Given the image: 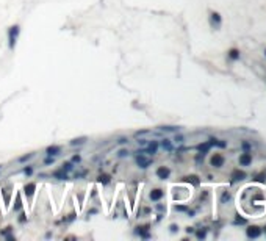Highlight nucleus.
<instances>
[{
    "label": "nucleus",
    "mask_w": 266,
    "mask_h": 241,
    "mask_svg": "<svg viewBox=\"0 0 266 241\" xmlns=\"http://www.w3.org/2000/svg\"><path fill=\"white\" fill-rule=\"evenodd\" d=\"M177 210H180V211H185V210H186V207H182V205H179V207H177Z\"/></svg>",
    "instance_id": "obj_32"
},
{
    "label": "nucleus",
    "mask_w": 266,
    "mask_h": 241,
    "mask_svg": "<svg viewBox=\"0 0 266 241\" xmlns=\"http://www.w3.org/2000/svg\"><path fill=\"white\" fill-rule=\"evenodd\" d=\"M99 182L100 183H110V175H100V177H99Z\"/></svg>",
    "instance_id": "obj_19"
},
{
    "label": "nucleus",
    "mask_w": 266,
    "mask_h": 241,
    "mask_svg": "<svg viewBox=\"0 0 266 241\" xmlns=\"http://www.w3.org/2000/svg\"><path fill=\"white\" fill-rule=\"evenodd\" d=\"M83 142H85V138H80V139H74L70 142L72 146H75V144H83Z\"/></svg>",
    "instance_id": "obj_24"
},
{
    "label": "nucleus",
    "mask_w": 266,
    "mask_h": 241,
    "mask_svg": "<svg viewBox=\"0 0 266 241\" xmlns=\"http://www.w3.org/2000/svg\"><path fill=\"white\" fill-rule=\"evenodd\" d=\"M163 194H164V193H163L161 189H153L152 193H150V199H152V200H160V199L163 197Z\"/></svg>",
    "instance_id": "obj_11"
},
{
    "label": "nucleus",
    "mask_w": 266,
    "mask_h": 241,
    "mask_svg": "<svg viewBox=\"0 0 266 241\" xmlns=\"http://www.w3.org/2000/svg\"><path fill=\"white\" fill-rule=\"evenodd\" d=\"M35 188H36V185H35V183L27 185V186H25V193L28 194V196H31V194H33V191H35Z\"/></svg>",
    "instance_id": "obj_15"
},
{
    "label": "nucleus",
    "mask_w": 266,
    "mask_h": 241,
    "mask_svg": "<svg viewBox=\"0 0 266 241\" xmlns=\"http://www.w3.org/2000/svg\"><path fill=\"white\" fill-rule=\"evenodd\" d=\"M60 147H57V146H52V147H47V155H58L60 153Z\"/></svg>",
    "instance_id": "obj_13"
},
{
    "label": "nucleus",
    "mask_w": 266,
    "mask_h": 241,
    "mask_svg": "<svg viewBox=\"0 0 266 241\" xmlns=\"http://www.w3.org/2000/svg\"><path fill=\"white\" fill-rule=\"evenodd\" d=\"M265 55H266V52H265Z\"/></svg>",
    "instance_id": "obj_33"
},
{
    "label": "nucleus",
    "mask_w": 266,
    "mask_h": 241,
    "mask_svg": "<svg viewBox=\"0 0 266 241\" xmlns=\"http://www.w3.org/2000/svg\"><path fill=\"white\" fill-rule=\"evenodd\" d=\"M175 142H183V136H175Z\"/></svg>",
    "instance_id": "obj_29"
},
{
    "label": "nucleus",
    "mask_w": 266,
    "mask_h": 241,
    "mask_svg": "<svg viewBox=\"0 0 266 241\" xmlns=\"http://www.w3.org/2000/svg\"><path fill=\"white\" fill-rule=\"evenodd\" d=\"M80 160H81L80 155H74V157H72V163H78Z\"/></svg>",
    "instance_id": "obj_26"
},
{
    "label": "nucleus",
    "mask_w": 266,
    "mask_h": 241,
    "mask_svg": "<svg viewBox=\"0 0 266 241\" xmlns=\"http://www.w3.org/2000/svg\"><path fill=\"white\" fill-rule=\"evenodd\" d=\"M246 233H247L249 238H258L260 235H262V227H258V226H251V227H247Z\"/></svg>",
    "instance_id": "obj_1"
},
{
    "label": "nucleus",
    "mask_w": 266,
    "mask_h": 241,
    "mask_svg": "<svg viewBox=\"0 0 266 241\" xmlns=\"http://www.w3.org/2000/svg\"><path fill=\"white\" fill-rule=\"evenodd\" d=\"M61 169H63V171H64V172H68V171H70V169H72V163H64Z\"/></svg>",
    "instance_id": "obj_20"
},
{
    "label": "nucleus",
    "mask_w": 266,
    "mask_h": 241,
    "mask_svg": "<svg viewBox=\"0 0 266 241\" xmlns=\"http://www.w3.org/2000/svg\"><path fill=\"white\" fill-rule=\"evenodd\" d=\"M254 180H255V182H262V183H263V182H265V174L255 175V179H254Z\"/></svg>",
    "instance_id": "obj_23"
},
{
    "label": "nucleus",
    "mask_w": 266,
    "mask_h": 241,
    "mask_svg": "<svg viewBox=\"0 0 266 241\" xmlns=\"http://www.w3.org/2000/svg\"><path fill=\"white\" fill-rule=\"evenodd\" d=\"M210 147H211V146H210V142H208V141H205V142H202V144H199V146H197V150L201 152V155H205V153H207V152L210 150Z\"/></svg>",
    "instance_id": "obj_10"
},
{
    "label": "nucleus",
    "mask_w": 266,
    "mask_h": 241,
    "mask_svg": "<svg viewBox=\"0 0 266 241\" xmlns=\"http://www.w3.org/2000/svg\"><path fill=\"white\" fill-rule=\"evenodd\" d=\"M210 19H211V24H213L214 28H218V27L221 25V22H222V19H221V16H219L218 13H211Z\"/></svg>",
    "instance_id": "obj_9"
},
{
    "label": "nucleus",
    "mask_w": 266,
    "mask_h": 241,
    "mask_svg": "<svg viewBox=\"0 0 266 241\" xmlns=\"http://www.w3.org/2000/svg\"><path fill=\"white\" fill-rule=\"evenodd\" d=\"M24 172H25L27 175H30V174L33 172V169H31V168H25V169H24Z\"/></svg>",
    "instance_id": "obj_27"
},
{
    "label": "nucleus",
    "mask_w": 266,
    "mask_h": 241,
    "mask_svg": "<svg viewBox=\"0 0 266 241\" xmlns=\"http://www.w3.org/2000/svg\"><path fill=\"white\" fill-rule=\"evenodd\" d=\"M53 177H57V179H61V180H63V179H68V175H66V172H64L63 169H61V171H57V172H53Z\"/></svg>",
    "instance_id": "obj_16"
},
{
    "label": "nucleus",
    "mask_w": 266,
    "mask_h": 241,
    "mask_svg": "<svg viewBox=\"0 0 266 241\" xmlns=\"http://www.w3.org/2000/svg\"><path fill=\"white\" fill-rule=\"evenodd\" d=\"M235 224H240V226H246V218H241V216H236L235 218V221H233Z\"/></svg>",
    "instance_id": "obj_18"
},
{
    "label": "nucleus",
    "mask_w": 266,
    "mask_h": 241,
    "mask_svg": "<svg viewBox=\"0 0 266 241\" xmlns=\"http://www.w3.org/2000/svg\"><path fill=\"white\" fill-rule=\"evenodd\" d=\"M185 180H186V182H191L193 185H196V186L201 183V180H199V177H196V175H190V177H186Z\"/></svg>",
    "instance_id": "obj_14"
},
{
    "label": "nucleus",
    "mask_w": 266,
    "mask_h": 241,
    "mask_svg": "<svg viewBox=\"0 0 266 241\" xmlns=\"http://www.w3.org/2000/svg\"><path fill=\"white\" fill-rule=\"evenodd\" d=\"M136 163L140 164V168L146 169V168H149L152 164V160H150V158H144L141 153H138V155H136Z\"/></svg>",
    "instance_id": "obj_3"
},
{
    "label": "nucleus",
    "mask_w": 266,
    "mask_h": 241,
    "mask_svg": "<svg viewBox=\"0 0 266 241\" xmlns=\"http://www.w3.org/2000/svg\"><path fill=\"white\" fill-rule=\"evenodd\" d=\"M197 238H205V230H202V232H197Z\"/></svg>",
    "instance_id": "obj_28"
},
{
    "label": "nucleus",
    "mask_w": 266,
    "mask_h": 241,
    "mask_svg": "<svg viewBox=\"0 0 266 241\" xmlns=\"http://www.w3.org/2000/svg\"><path fill=\"white\" fill-rule=\"evenodd\" d=\"M210 164H211V166H214V168H221V166L224 164L222 155H221V153H214V155L210 158Z\"/></svg>",
    "instance_id": "obj_2"
},
{
    "label": "nucleus",
    "mask_w": 266,
    "mask_h": 241,
    "mask_svg": "<svg viewBox=\"0 0 266 241\" xmlns=\"http://www.w3.org/2000/svg\"><path fill=\"white\" fill-rule=\"evenodd\" d=\"M125 142H129V139H127V138H121V139H119V144H125Z\"/></svg>",
    "instance_id": "obj_30"
},
{
    "label": "nucleus",
    "mask_w": 266,
    "mask_h": 241,
    "mask_svg": "<svg viewBox=\"0 0 266 241\" xmlns=\"http://www.w3.org/2000/svg\"><path fill=\"white\" fill-rule=\"evenodd\" d=\"M129 150H125V149H122V150H119V153H118V157H121V158H124V157H127L129 155Z\"/></svg>",
    "instance_id": "obj_21"
},
{
    "label": "nucleus",
    "mask_w": 266,
    "mask_h": 241,
    "mask_svg": "<svg viewBox=\"0 0 266 241\" xmlns=\"http://www.w3.org/2000/svg\"><path fill=\"white\" fill-rule=\"evenodd\" d=\"M169 174H171L169 168H164V166H161V168H158V169H157V175H158V179H161V180L168 179V177H169Z\"/></svg>",
    "instance_id": "obj_8"
},
{
    "label": "nucleus",
    "mask_w": 266,
    "mask_h": 241,
    "mask_svg": "<svg viewBox=\"0 0 266 241\" xmlns=\"http://www.w3.org/2000/svg\"><path fill=\"white\" fill-rule=\"evenodd\" d=\"M229 55H230L232 60H238V58H240V52H238L236 49H232V50L229 52Z\"/></svg>",
    "instance_id": "obj_17"
},
{
    "label": "nucleus",
    "mask_w": 266,
    "mask_h": 241,
    "mask_svg": "<svg viewBox=\"0 0 266 241\" xmlns=\"http://www.w3.org/2000/svg\"><path fill=\"white\" fill-rule=\"evenodd\" d=\"M251 163H252V155L249 152H244L240 157V164H241V166H249Z\"/></svg>",
    "instance_id": "obj_6"
},
{
    "label": "nucleus",
    "mask_w": 266,
    "mask_h": 241,
    "mask_svg": "<svg viewBox=\"0 0 266 241\" xmlns=\"http://www.w3.org/2000/svg\"><path fill=\"white\" fill-rule=\"evenodd\" d=\"M17 35H19V27H17V25L11 27V30H9V47H11V49L14 47V44H16V38H17Z\"/></svg>",
    "instance_id": "obj_4"
},
{
    "label": "nucleus",
    "mask_w": 266,
    "mask_h": 241,
    "mask_svg": "<svg viewBox=\"0 0 266 241\" xmlns=\"http://www.w3.org/2000/svg\"><path fill=\"white\" fill-rule=\"evenodd\" d=\"M146 146H147V147L144 149V152H146V153H149V155L157 153V150H158V142H157V141H150V142H147Z\"/></svg>",
    "instance_id": "obj_5"
},
{
    "label": "nucleus",
    "mask_w": 266,
    "mask_h": 241,
    "mask_svg": "<svg viewBox=\"0 0 266 241\" xmlns=\"http://www.w3.org/2000/svg\"><path fill=\"white\" fill-rule=\"evenodd\" d=\"M161 147L164 150H168V152H171L172 150V142H171V139H161Z\"/></svg>",
    "instance_id": "obj_12"
},
{
    "label": "nucleus",
    "mask_w": 266,
    "mask_h": 241,
    "mask_svg": "<svg viewBox=\"0 0 266 241\" xmlns=\"http://www.w3.org/2000/svg\"><path fill=\"white\" fill-rule=\"evenodd\" d=\"M31 157H33L31 153H30V155H25V157H20V158H19V161H20V163H24V161H27V160H30Z\"/></svg>",
    "instance_id": "obj_25"
},
{
    "label": "nucleus",
    "mask_w": 266,
    "mask_h": 241,
    "mask_svg": "<svg viewBox=\"0 0 266 241\" xmlns=\"http://www.w3.org/2000/svg\"><path fill=\"white\" fill-rule=\"evenodd\" d=\"M244 179H246V172L244 171L236 169V171L232 172V182H240V180H244Z\"/></svg>",
    "instance_id": "obj_7"
},
{
    "label": "nucleus",
    "mask_w": 266,
    "mask_h": 241,
    "mask_svg": "<svg viewBox=\"0 0 266 241\" xmlns=\"http://www.w3.org/2000/svg\"><path fill=\"white\" fill-rule=\"evenodd\" d=\"M138 144H141V146H146V144H147V141H146V139H140V141H138Z\"/></svg>",
    "instance_id": "obj_31"
},
{
    "label": "nucleus",
    "mask_w": 266,
    "mask_h": 241,
    "mask_svg": "<svg viewBox=\"0 0 266 241\" xmlns=\"http://www.w3.org/2000/svg\"><path fill=\"white\" fill-rule=\"evenodd\" d=\"M243 149H244V152H249L251 150V144L247 141H243Z\"/></svg>",
    "instance_id": "obj_22"
}]
</instances>
